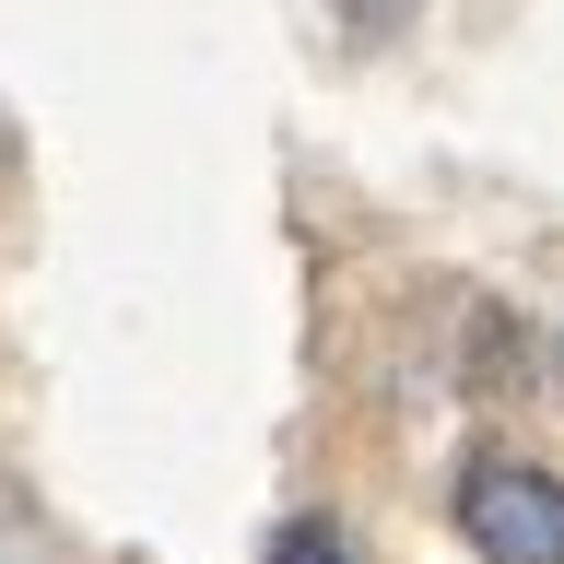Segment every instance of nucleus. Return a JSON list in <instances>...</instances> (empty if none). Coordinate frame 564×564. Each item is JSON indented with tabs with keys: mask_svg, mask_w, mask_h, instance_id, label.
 <instances>
[{
	"mask_svg": "<svg viewBox=\"0 0 564 564\" xmlns=\"http://www.w3.org/2000/svg\"><path fill=\"white\" fill-rule=\"evenodd\" d=\"M271 564H352V541L329 518H294V529H271Z\"/></svg>",
	"mask_w": 564,
	"mask_h": 564,
	"instance_id": "nucleus-2",
	"label": "nucleus"
},
{
	"mask_svg": "<svg viewBox=\"0 0 564 564\" xmlns=\"http://www.w3.org/2000/svg\"><path fill=\"white\" fill-rule=\"evenodd\" d=\"M553 400H564V329H553Z\"/></svg>",
	"mask_w": 564,
	"mask_h": 564,
	"instance_id": "nucleus-4",
	"label": "nucleus"
},
{
	"mask_svg": "<svg viewBox=\"0 0 564 564\" xmlns=\"http://www.w3.org/2000/svg\"><path fill=\"white\" fill-rule=\"evenodd\" d=\"M0 165H12V130H0Z\"/></svg>",
	"mask_w": 564,
	"mask_h": 564,
	"instance_id": "nucleus-5",
	"label": "nucleus"
},
{
	"mask_svg": "<svg viewBox=\"0 0 564 564\" xmlns=\"http://www.w3.org/2000/svg\"><path fill=\"white\" fill-rule=\"evenodd\" d=\"M447 518H458V541L482 564H564V482L541 458H518V447H470L458 458Z\"/></svg>",
	"mask_w": 564,
	"mask_h": 564,
	"instance_id": "nucleus-1",
	"label": "nucleus"
},
{
	"mask_svg": "<svg viewBox=\"0 0 564 564\" xmlns=\"http://www.w3.org/2000/svg\"><path fill=\"white\" fill-rule=\"evenodd\" d=\"M0 564H35V518H24V494L0 482Z\"/></svg>",
	"mask_w": 564,
	"mask_h": 564,
	"instance_id": "nucleus-3",
	"label": "nucleus"
}]
</instances>
